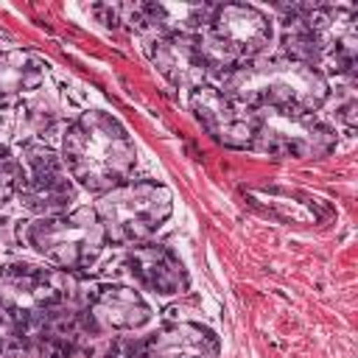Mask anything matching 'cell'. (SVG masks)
<instances>
[{
    "label": "cell",
    "mask_w": 358,
    "mask_h": 358,
    "mask_svg": "<svg viewBox=\"0 0 358 358\" xmlns=\"http://www.w3.org/2000/svg\"><path fill=\"white\" fill-rule=\"evenodd\" d=\"M64 299L67 285L56 268L31 260L0 263V313L22 330L36 324L45 313L62 308Z\"/></svg>",
    "instance_id": "8"
},
{
    "label": "cell",
    "mask_w": 358,
    "mask_h": 358,
    "mask_svg": "<svg viewBox=\"0 0 358 358\" xmlns=\"http://www.w3.org/2000/svg\"><path fill=\"white\" fill-rule=\"evenodd\" d=\"M109 246H134L148 241L173 215V193L159 179H129L98 196L92 204Z\"/></svg>",
    "instance_id": "6"
},
{
    "label": "cell",
    "mask_w": 358,
    "mask_h": 358,
    "mask_svg": "<svg viewBox=\"0 0 358 358\" xmlns=\"http://www.w3.org/2000/svg\"><path fill=\"white\" fill-rule=\"evenodd\" d=\"M148 59L157 73L176 90H193L210 81L193 36H154L148 42Z\"/></svg>",
    "instance_id": "14"
},
{
    "label": "cell",
    "mask_w": 358,
    "mask_h": 358,
    "mask_svg": "<svg viewBox=\"0 0 358 358\" xmlns=\"http://www.w3.org/2000/svg\"><path fill=\"white\" fill-rule=\"evenodd\" d=\"M355 8L310 6L291 14L282 31V56L299 59L316 70L350 73L355 64Z\"/></svg>",
    "instance_id": "5"
},
{
    "label": "cell",
    "mask_w": 358,
    "mask_h": 358,
    "mask_svg": "<svg viewBox=\"0 0 358 358\" xmlns=\"http://www.w3.org/2000/svg\"><path fill=\"white\" fill-rule=\"evenodd\" d=\"M218 87L246 109H285L316 115L330 101V76L291 59L257 56L218 78Z\"/></svg>",
    "instance_id": "2"
},
{
    "label": "cell",
    "mask_w": 358,
    "mask_h": 358,
    "mask_svg": "<svg viewBox=\"0 0 358 358\" xmlns=\"http://www.w3.org/2000/svg\"><path fill=\"white\" fill-rule=\"evenodd\" d=\"M336 129L319 115L252 109L249 148L280 159H316L336 148Z\"/></svg>",
    "instance_id": "7"
},
{
    "label": "cell",
    "mask_w": 358,
    "mask_h": 358,
    "mask_svg": "<svg viewBox=\"0 0 358 358\" xmlns=\"http://www.w3.org/2000/svg\"><path fill=\"white\" fill-rule=\"evenodd\" d=\"M20 176H22V165L20 157L11 151L8 143L0 140V210L17 199V187H20Z\"/></svg>",
    "instance_id": "17"
},
{
    "label": "cell",
    "mask_w": 358,
    "mask_h": 358,
    "mask_svg": "<svg viewBox=\"0 0 358 358\" xmlns=\"http://www.w3.org/2000/svg\"><path fill=\"white\" fill-rule=\"evenodd\" d=\"M140 358H221L218 333L196 319L162 322L148 336L129 344Z\"/></svg>",
    "instance_id": "12"
},
{
    "label": "cell",
    "mask_w": 358,
    "mask_h": 358,
    "mask_svg": "<svg viewBox=\"0 0 358 358\" xmlns=\"http://www.w3.org/2000/svg\"><path fill=\"white\" fill-rule=\"evenodd\" d=\"M193 39L210 78H221L238 64L266 56L274 39V20L252 3H218L210 6Z\"/></svg>",
    "instance_id": "3"
},
{
    "label": "cell",
    "mask_w": 358,
    "mask_h": 358,
    "mask_svg": "<svg viewBox=\"0 0 358 358\" xmlns=\"http://www.w3.org/2000/svg\"><path fill=\"white\" fill-rule=\"evenodd\" d=\"M210 14L204 3H143L131 11L143 28L154 31L157 36H193Z\"/></svg>",
    "instance_id": "15"
},
{
    "label": "cell",
    "mask_w": 358,
    "mask_h": 358,
    "mask_svg": "<svg viewBox=\"0 0 358 358\" xmlns=\"http://www.w3.org/2000/svg\"><path fill=\"white\" fill-rule=\"evenodd\" d=\"M22 341H25V330L0 313V358L11 355L17 347H22Z\"/></svg>",
    "instance_id": "18"
},
{
    "label": "cell",
    "mask_w": 358,
    "mask_h": 358,
    "mask_svg": "<svg viewBox=\"0 0 358 358\" xmlns=\"http://www.w3.org/2000/svg\"><path fill=\"white\" fill-rule=\"evenodd\" d=\"M45 84V64L22 48L0 45V106L34 95Z\"/></svg>",
    "instance_id": "16"
},
{
    "label": "cell",
    "mask_w": 358,
    "mask_h": 358,
    "mask_svg": "<svg viewBox=\"0 0 358 358\" xmlns=\"http://www.w3.org/2000/svg\"><path fill=\"white\" fill-rule=\"evenodd\" d=\"M17 238L48 266L64 274L90 271L109 246L92 207H73L56 215H34L20 224Z\"/></svg>",
    "instance_id": "4"
},
{
    "label": "cell",
    "mask_w": 358,
    "mask_h": 358,
    "mask_svg": "<svg viewBox=\"0 0 358 358\" xmlns=\"http://www.w3.org/2000/svg\"><path fill=\"white\" fill-rule=\"evenodd\" d=\"M190 109L196 120L224 145L232 148H249L252 134V109L232 101L218 84H199L187 92Z\"/></svg>",
    "instance_id": "13"
},
{
    "label": "cell",
    "mask_w": 358,
    "mask_h": 358,
    "mask_svg": "<svg viewBox=\"0 0 358 358\" xmlns=\"http://www.w3.org/2000/svg\"><path fill=\"white\" fill-rule=\"evenodd\" d=\"M84 319L90 330L98 333H137L154 319L151 302L137 285L126 282H98L84 296Z\"/></svg>",
    "instance_id": "10"
},
{
    "label": "cell",
    "mask_w": 358,
    "mask_h": 358,
    "mask_svg": "<svg viewBox=\"0 0 358 358\" xmlns=\"http://www.w3.org/2000/svg\"><path fill=\"white\" fill-rule=\"evenodd\" d=\"M59 157L76 187L103 196L134 176L137 145L112 112L84 109L64 126Z\"/></svg>",
    "instance_id": "1"
},
{
    "label": "cell",
    "mask_w": 358,
    "mask_h": 358,
    "mask_svg": "<svg viewBox=\"0 0 358 358\" xmlns=\"http://www.w3.org/2000/svg\"><path fill=\"white\" fill-rule=\"evenodd\" d=\"M20 165L22 176L17 187V201L31 215H56L73 210L78 187L70 179L59 151L45 143L28 140L20 148Z\"/></svg>",
    "instance_id": "9"
},
{
    "label": "cell",
    "mask_w": 358,
    "mask_h": 358,
    "mask_svg": "<svg viewBox=\"0 0 358 358\" xmlns=\"http://www.w3.org/2000/svg\"><path fill=\"white\" fill-rule=\"evenodd\" d=\"M123 268L134 280L137 288L154 294V296H176L190 288V274L168 243L143 241L126 249Z\"/></svg>",
    "instance_id": "11"
}]
</instances>
